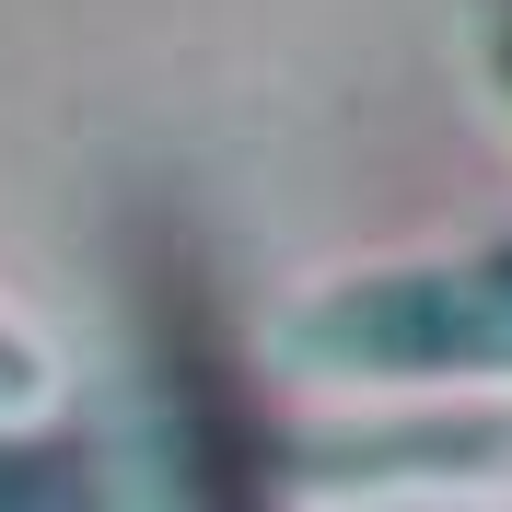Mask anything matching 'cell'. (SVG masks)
Instances as JSON below:
<instances>
[{
    "mask_svg": "<svg viewBox=\"0 0 512 512\" xmlns=\"http://www.w3.org/2000/svg\"><path fill=\"white\" fill-rule=\"evenodd\" d=\"M280 350L338 384H512V245L419 256V268H361L280 315Z\"/></svg>",
    "mask_w": 512,
    "mask_h": 512,
    "instance_id": "cell-1",
    "label": "cell"
},
{
    "mask_svg": "<svg viewBox=\"0 0 512 512\" xmlns=\"http://www.w3.org/2000/svg\"><path fill=\"white\" fill-rule=\"evenodd\" d=\"M0 512H94L82 454H59V443H0Z\"/></svg>",
    "mask_w": 512,
    "mask_h": 512,
    "instance_id": "cell-2",
    "label": "cell"
},
{
    "mask_svg": "<svg viewBox=\"0 0 512 512\" xmlns=\"http://www.w3.org/2000/svg\"><path fill=\"white\" fill-rule=\"evenodd\" d=\"M501 82H512V35H501Z\"/></svg>",
    "mask_w": 512,
    "mask_h": 512,
    "instance_id": "cell-3",
    "label": "cell"
}]
</instances>
